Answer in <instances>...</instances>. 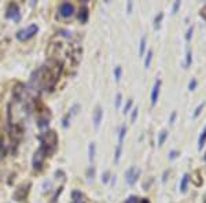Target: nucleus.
Listing matches in <instances>:
<instances>
[{
	"instance_id": "nucleus-1",
	"label": "nucleus",
	"mask_w": 206,
	"mask_h": 203,
	"mask_svg": "<svg viewBox=\"0 0 206 203\" xmlns=\"http://www.w3.org/2000/svg\"><path fill=\"white\" fill-rule=\"evenodd\" d=\"M62 73V63L52 59L46 65L33 71L31 77V88L35 91H52Z\"/></svg>"
},
{
	"instance_id": "nucleus-2",
	"label": "nucleus",
	"mask_w": 206,
	"mask_h": 203,
	"mask_svg": "<svg viewBox=\"0 0 206 203\" xmlns=\"http://www.w3.org/2000/svg\"><path fill=\"white\" fill-rule=\"evenodd\" d=\"M40 141V147L46 148L48 155H51L52 152H55V150L58 147V136L55 133V130H46L41 134L37 136Z\"/></svg>"
},
{
	"instance_id": "nucleus-3",
	"label": "nucleus",
	"mask_w": 206,
	"mask_h": 203,
	"mask_svg": "<svg viewBox=\"0 0 206 203\" xmlns=\"http://www.w3.org/2000/svg\"><path fill=\"white\" fill-rule=\"evenodd\" d=\"M37 32H39V26L36 24H32L24 29H21V30H18L15 37L19 41H28V40H31L32 37H35Z\"/></svg>"
},
{
	"instance_id": "nucleus-4",
	"label": "nucleus",
	"mask_w": 206,
	"mask_h": 203,
	"mask_svg": "<svg viewBox=\"0 0 206 203\" xmlns=\"http://www.w3.org/2000/svg\"><path fill=\"white\" fill-rule=\"evenodd\" d=\"M48 156V152L46 148L43 147H39L36 150V152L33 154V158H32V166L35 170H40L43 167V163L46 161V158Z\"/></svg>"
},
{
	"instance_id": "nucleus-5",
	"label": "nucleus",
	"mask_w": 206,
	"mask_h": 203,
	"mask_svg": "<svg viewBox=\"0 0 206 203\" xmlns=\"http://www.w3.org/2000/svg\"><path fill=\"white\" fill-rule=\"evenodd\" d=\"M6 18L7 19H13L14 22H19L21 21V13H19V7L15 3H10L8 7L6 10Z\"/></svg>"
},
{
	"instance_id": "nucleus-6",
	"label": "nucleus",
	"mask_w": 206,
	"mask_h": 203,
	"mask_svg": "<svg viewBox=\"0 0 206 203\" xmlns=\"http://www.w3.org/2000/svg\"><path fill=\"white\" fill-rule=\"evenodd\" d=\"M139 176H140V170L139 169H136L135 166L129 167L128 170L125 172V180H126V183H128L129 185H133V184L137 181V177H139Z\"/></svg>"
},
{
	"instance_id": "nucleus-7",
	"label": "nucleus",
	"mask_w": 206,
	"mask_h": 203,
	"mask_svg": "<svg viewBox=\"0 0 206 203\" xmlns=\"http://www.w3.org/2000/svg\"><path fill=\"white\" fill-rule=\"evenodd\" d=\"M74 14V6L69 2H65L59 6V15L62 18H69Z\"/></svg>"
},
{
	"instance_id": "nucleus-8",
	"label": "nucleus",
	"mask_w": 206,
	"mask_h": 203,
	"mask_svg": "<svg viewBox=\"0 0 206 203\" xmlns=\"http://www.w3.org/2000/svg\"><path fill=\"white\" fill-rule=\"evenodd\" d=\"M29 188H31V183H28L26 185H25V184H22L21 187H18L17 191L14 192V199L18 200V202L25 200L26 195H28V192H29Z\"/></svg>"
},
{
	"instance_id": "nucleus-9",
	"label": "nucleus",
	"mask_w": 206,
	"mask_h": 203,
	"mask_svg": "<svg viewBox=\"0 0 206 203\" xmlns=\"http://www.w3.org/2000/svg\"><path fill=\"white\" fill-rule=\"evenodd\" d=\"M102 118H103V110H102V107L100 106H98L95 108L93 115H92V121H93V126H95V129H99L100 122H102Z\"/></svg>"
},
{
	"instance_id": "nucleus-10",
	"label": "nucleus",
	"mask_w": 206,
	"mask_h": 203,
	"mask_svg": "<svg viewBox=\"0 0 206 203\" xmlns=\"http://www.w3.org/2000/svg\"><path fill=\"white\" fill-rule=\"evenodd\" d=\"M161 80H157L154 86L151 89V106H155L157 100H158V96H159V89H161Z\"/></svg>"
},
{
	"instance_id": "nucleus-11",
	"label": "nucleus",
	"mask_w": 206,
	"mask_h": 203,
	"mask_svg": "<svg viewBox=\"0 0 206 203\" xmlns=\"http://www.w3.org/2000/svg\"><path fill=\"white\" fill-rule=\"evenodd\" d=\"M72 203H87V198L80 191H73L72 192Z\"/></svg>"
},
{
	"instance_id": "nucleus-12",
	"label": "nucleus",
	"mask_w": 206,
	"mask_h": 203,
	"mask_svg": "<svg viewBox=\"0 0 206 203\" xmlns=\"http://www.w3.org/2000/svg\"><path fill=\"white\" fill-rule=\"evenodd\" d=\"M88 17H89V13H88V8L85 6H82L80 8V13H78V21L81 24H85L88 21Z\"/></svg>"
},
{
	"instance_id": "nucleus-13",
	"label": "nucleus",
	"mask_w": 206,
	"mask_h": 203,
	"mask_svg": "<svg viewBox=\"0 0 206 203\" xmlns=\"http://www.w3.org/2000/svg\"><path fill=\"white\" fill-rule=\"evenodd\" d=\"M188 181H190V174L188 173H186L184 176H183L181 181H180V192L184 194L187 191V187H188Z\"/></svg>"
},
{
	"instance_id": "nucleus-14",
	"label": "nucleus",
	"mask_w": 206,
	"mask_h": 203,
	"mask_svg": "<svg viewBox=\"0 0 206 203\" xmlns=\"http://www.w3.org/2000/svg\"><path fill=\"white\" fill-rule=\"evenodd\" d=\"M205 143H206V126L203 128V130H202L199 139H198V150H199V151H201L202 148H203Z\"/></svg>"
},
{
	"instance_id": "nucleus-15",
	"label": "nucleus",
	"mask_w": 206,
	"mask_h": 203,
	"mask_svg": "<svg viewBox=\"0 0 206 203\" xmlns=\"http://www.w3.org/2000/svg\"><path fill=\"white\" fill-rule=\"evenodd\" d=\"M162 19H164V13H158L154 18V29L155 30L161 28V22H162Z\"/></svg>"
},
{
	"instance_id": "nucleus-16",
	"label": "nucleus",
	"mask_w": 206,
	"mask_h": 203,
	"mask_svg": "<svg viewBox=\"0 0 206 203\" xmlns=\"http://www.w3.org/2000/svg\"><path fill=\"white\" fill-rule=\"evenodd\" d=\"M126 134V126L124 125L120 128V132H118V144L117 145H122V141H124V137Z\"/></svg>"
},
{
	"instance_id": "nucleus-17",
	"label": "nucleus",
	"mask_w": 206,
	"mask_h": 203,
	"mask_svg": "<svg viewBox=\"0 0 206 203\" xmlns=\"http://www.w3.org/2000/svg\"><path fill=\"white\" fill-rule=\"evenodd\" d=\"M95 151H96V147H95V143H91V144L88 145V156H89V161L95 159Z\"/></svg>"
},
{
	"instance_id": "nucleus-18",
	"label": "nucleus",
	"mask_w": 206,
	"mask_h": 203,
	"mask_svg": "<svg viewBox=\"0 0 206 203\" xmlns=\"http://www.w3.org/2000/svg\"><path fill=\"white\" fill-rule=\"evenodd\" d=\"M166 139H168V130H162V132L159 133V136H158V145L159 147H162Z\"/></svg>"
},
{
	"instance_id": "nucleus-19",
	"label": "nucleus",
	"mask_w": 206,
	"mask_h": 203,
	"mask_svg": "<svg viewBox=\"0 0 206 203\" xmlns=\"http://www.w3.org/2000/svg\"><path fill=\"white\" fill-rule=\"evenodd\" d=\"M151 61H153V50H148L147 55H146V59H144V67H146V69H148V67H150Z\"/></svg>"
},
{
	"instance_id": "nucleus-20",
	"label": "nucleus",
	"mask_w": 206,
	"mask_h": 203,
	"mask_svg": "<svg viewBox=\"0 0 206 203\" xmlns=\"http://www.w3.org/2000/svg\"><path fill=\"white\" fill-rule=\"evenodd\" d=\"M146 41H147V39H146V36H143V37H142V40H140V44H139V56H143L144 55Z\"/></svg>"
},
{
	"instance_id": "nucleus-21",
	"label": "nucleus",
	"mask_w": 206,
	"mask_h": 203,
	"mask_svg": "<svg viewBox=\"0 0 206 203\" xmlns=\"http://www.w3.org/2000/svg\"><path fill=\"white\" fill-rule=\"evenodd\" d=\"M191 63H192V52H191V50H187V55H186V69L191 66Z\"/></svg>"
},
{
	"instance_id": "nucleus-22",
	"label": "nucleus",
	"mask_w": 206,
	"mask_h": 203,
	"mask_svg": "<svg viewBox=\"0 0 206 203\" xmlns=\"http://www.w3.org/2000/svg\"><path fill=\"white\" fill-rule=\"evenodd\" d=\"M121 73H122L121 66H117L114 69V78H115V81L117 82H120V80H121Z\"/></svg>"
},
{
	"instance_id": "nucleus-23",
	"label": "nucleus",
	"mask_w": 206,
	"mask_h": 203,
	"mask_svg": "<svg viewBox=\"0 0 206 203\" xmlns=\"http://www.w3.org/2000/svg\"><path fill=\"white\" fill-rule=\"evenodd\" d=\"M4 156H6V145L3 139L0 137V158H4Z\"/></svg>"
},
{
	"instance_id": "nucleus-24",
	"label": "nucleus",
	"mask_w": 206,
	"mask_h": 203,
	"mask_svg": "<svg viewBox=\"0 0 206 203\" xmlns=\"http://www.w3.org/2000/svg\"><path fill=\"white\" fill-rule=\"evenodd\" d=\"M87 177L88 180H93V177H95V167L91 166V167H88V170H87Z\"/></svg>"
},
{
	"instance_id": "nucleus-25",
	"label": "nucleus",
	"mask_w": 206,
	"mask_h": 203,
	"mask_svg": "<svg viewBox=\"0 0 206 203\" xmlns=\"http://www.w3.org/2000/svg\"><path fill=\"white\" fill-rule=\"evenodd\" d=\"M203 107H205V103H201L199 106H198L197 108H195V111H194V114H192V117L194 118H198V115L201 114V111L203 110Z\"/></svg>"
},
{
	"instance_id": "nucleus-26",
	"label": "nucleus",
	"mask_w": 206,
	"mask_h": 203,
	"mask_svg": "<svg viewBox=\"0 0 206 203\" xmlns=\"http://www.w3.org/2000/svg\"><path fill=\"white\" fill-rule=\"evenodd\" d=\"M137 112H139V108L137 107H135L133 110H132V114H131V122L135 123L136 122V118H137Z\"/></svg>"
},
{
	"instance_id": "nucleus-27",
	"label": "nucleus",
	"mask_w": 206,
	"mask_h": 203,
	"mask_svg": "<svg viewBox=\"0 0 206 203\" xmlns=\"http://www.w3.org/2000/svg\"><path fill=\"white\" fill-rule=\"evenodd\" d=\"M132 103H133V102H132V99H129L128 102H126V104H125V106H124V114H128V112H129V110H131V107H132Z\"/></svg>"
},
{
	"instance_id": "nucleus-28",
	"label": "nucleus",
	"mask_w": 206,
	"mask_h": 203,
	"mask_svg": "<svg viewBox=\"0 0 206 203\" xmlns=\"http://www.w3.org/2000/svg\"><path fill=\"white\" fill-rule=\"evenodd\" d=\"M125 203H142V199L137 198V196H129L125 200Z\"/></svg>"
},
{
	"instance_id": "nucleus-29",
	"label": "nucleus",
	"mask_w": 206,
	"mask_h": 203,
	"mask_svg": "<svg viewBox=\"0 0 206 203\" xmlns=\"http://www.w3.org/2000/svg\"><path fill=\"white\" fill-rule=\"evenodd\" d=\"M192 32H194V26L191 25L190 28H188V30H187V33H186V40L187 41L191 40V37H192Z\"/></svg>"
},
{
	"instance_id": "nucleus-30",
	"label": "nucleus",
	"mask_w": 206,
	"mask_h": 203,
	"mask_svg": "<svg viewBox=\"0 0 206 203\" xmlns=\"http://www.w3.org/2000/svg\"><path fill=\"white\" fill-rule=\"evenodd\" d=\"M197 85H198V82L195 78H192V80L190 81V84H188V89L190 91H195V88H197Z\"/></svg>"
},
{
	"instance_id": "nucleus-31",
	"label": "nucleus",
	"mask_w": 206,
	"mask_h": 203,
	"mask_svg": "<svg viewBox=\"0 0 206 203\" xmlns=\"http://www.w3.org/2000/svg\"><path fill=\"white\" fill-rule=\"evenodd\" d=\"M180 6H181L180 2H175V3H173V8H172V15H175V14L177 13V10L180 8Z\"/></svg>"
},
{
	"instance_id": "nucleus-32",
	"label": "nucleus",
	"mask_w": 206,
	"mask_h": 203,
	"mask_svg": "<svg viewBox=\"0 0 206 203\" xmlns=\"http://www.w3.org/2000/svg\"><path fill=\"white\" fill-rule=\"evenodd\" d=\"M109 178H110V172L106 170V172L103 173V176H102V181H103L104 184H107V183H109Z\"/></svg>"
},
{
	"instance_id": "nucleus-33",
	"label": "nucleus",
	"mask_w": 206,
	"mask_h": 203,
	"mask_svg": "<svg viewBox=\"0 0 206 203\" xmlns=\"http://www.w3.org/2000/svg\"><path fill=\"white\" fill-rule=\"evenodd\" d=\"M121 93H117V96H115V108H120V106H121Z\"/></svg>"
},
{
	"instance_id": "nucleus-34",
	"label": "nucleus",
	"mask_w": 206,
	"mask_h": 203,
	"mask_svg": "<svg viewBox=\"0 0 206 203\" xmlns=\"http://www.w3.org/2000/svg\"><path fill=\"white\" fill-rule=\"evenodd\" d=\"M177 156H179V152H177V151H175V150H173V151H170V152H169V159H170V161L176 159V158H177Z\"/></svg>"
},
{
	"instance_id": "nucleus-35",
	"label": "nucleus",
	"mask_w": 206,
	"mask_h": 203,
	"mask_svg": "<svg viewBox=\"0 0 206 203\" xmlns=\"http://www.w3.org/2000/svg\"><path fill=\"white\" fill-rule=\"evenodd\" d=\"M176 115H177V112H176V111H173V112H172V115H170V118H169V123H170V125H173V123H175Z\"/></svg>"
},
{
	"instance_id": "nucleus-36",
	"label": "nucleus",
	"mask_w": 206,
	"mask_h": 203,
	"mask_svg": "<svg viewBox=\"0 0 206 203\" xmlns=\"http://www.w3.org/2000/svg\"><path fill=\"white\" fill-rule=\"evenodd\" d=\"M61 192H62V188H59V191H58L57 194H55V196L52 198V202H51V203H57V200H58V196H59V194H61Z\"/></svg>"
},
{
	"instance_id": "nucleus-37",
	"label": "nucleus",
	"mask_w": 206,
	"mask_h": 203,
	"mask_svg": "<svg viewBox=\"0 0 206 203\" xmlns=\"http://www.w3.org/2000/svg\"><path fill=\"white\" fill-rule=\"evenodd\" d=\"M131 8H132V2L128 3V13H131Z\"/></svg>"
},
{
	"instance_id": "nucleus-38",
	"label": "nucleus",
	"mask_w": 206,
	"mask_h": 203,
	"mask_svg": "<svg viewBox=\"0 0 206 203\" xmlns=\"http://www.w3.org/2000/svg\"><path fill=\"white\" fill-rule=\"evenodd\" d=\"M202 203H206V195H205V198H203V202H202Z\"/></svg>"
},
{
	"instance_id": "nucleus-39",
	"label": "nucleus",
	"mask_w": 206,
	"mask_h": 203,
	"mask_svg": "<svg viewBox=\"0 0 206 203\" xmlns=\"http://www.w3.org/2000/svg\"><path fill=\"white\" fill-rule=\"evenodd\" d=\"M205 161H206V154H205Z\"/></svg>"
}]
</instances>
